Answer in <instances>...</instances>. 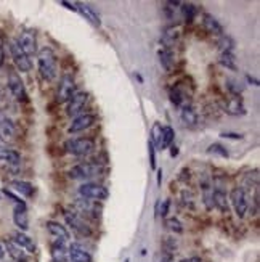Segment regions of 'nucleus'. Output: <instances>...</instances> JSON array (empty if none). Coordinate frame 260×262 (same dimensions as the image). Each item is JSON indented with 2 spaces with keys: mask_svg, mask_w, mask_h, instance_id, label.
I'll list each match as a JSON object with an SVG mask.
<instances>
[{
  "mask_svg": "<svg viewBox=\"0 0 260 262\" xmlns=\"http://www.w3.org/2000/svg\"><path fill=\"white\" fill-rule=\"evenodd\" d=\"M95 116L93 114H79V116H76L73 119V123H71L69 126V132L71 133H77V132H81V131H86L88 129V127H92L95 124Z\"/></svg>",
  "mask_w": 260,
  "mask_h": 262,
  "instance_id": "nucleus-13",
  "label": "nucleus"
},
{
  "mask_svg": "<svg viewBox=\"0 0 260 262\" xmlns=\"http://www.w3.org/2000/svg\"><path fill=\"white\" fill-rule=\"evenodd\" d=\"M50 256H51V262H68L69 254H68V246L64 245V241L56 240L51 243Z\"/></svg>",
  "mask_w": 260,
  "mask_h": 262,
  "instance_id": "nucleus-14",
  "label": "nucleus"
},
{
  "mask_svg": "<svg viewBox=\"0 0 260 262\" xmlns=\"http://www.w3.org/2000/svg\"><path fill=\"white\" fill-rule=\"evenodd\" d=\"M68 254H69L71 262H93L92 254H90L82 245H79V243H73V245L68 248Z\"/></svg>",
  "mask_w": 260,
  "mask_h": 262,
  "instance_id": "nucleus-12",
  "label": "nucleus"
},
{
  "mask_svg": "<svg viewBox=\"0 0 260 262\" xmlns=\"http://www.w3.org/2000/svg\"><path fill=\"white\" fill-rule=\"evenodd\" d=\"M6 87H8L10 93L18 101H28V92H26L24 82L15 69H8V74H6Z\"/></svg>",
  "mask_w": 260,
  "mask_h": 262,
  "instance_id": "nucleus-2",
  "label": "nucleus"
},
{
  "mask_svg": "<svg viewBox=\"0 0 260 262\" xmlns=\"http://www.w3.org/2000/svg\"><path fill=\"white\" fill-rule=\"evenodd\" d=\"M11 187L15 188L16 191H19L21 195L28 196V198L34 195V187H32L29 182H24V180H13V182H11Z\"/></svg>",
  "mask_w": 260,
  "mask_h": 262,
  "instance_id": "nucleus-32",
  "label": "nucleus"
},
{
  "mask_svg": "<svg viewBox=\"0 0 260 262\" xmlns=\"http://www.w3.org/2000/svg\"><path fill=\"white\" fill-rule=\"evenodd\" d=\"M3 256H5V249H3V246L0 245V261L3 259Z\"/></svg>",
  "mask_w": 260,
  "mask_h": 262,
  "instance_id": "nucleus-49",
  "label": "nucleus"
},
{
  "mask_svg": "<svg viewBox=\"0 0 260 262\" xmlns=\"http://www.w3.org/2000/svg\"><path fill=\"white\" fill-rule=\"evenodd\" d=\"M76 8H77V11H81L82 16L92 23L93 26H101L100 16L95 13V10L92 7H88V5H84V3H76Z\"/></svg>",
  "mask_w": 260,
  "mask_h": 262,
  "instance_id": "nucleus-26",
  "label": "nucleus"
},
{
  "mask_svg": "<svg viewBox=\"0 0 260 262\" xmlns=\"http://www.w3.org/2000/svg\"><path fill=\"white\" fill-rule=\"evenodd\" d=\"M169 97H171V101L178 108H183L186 106V93L181 90L178 86H175L171 88V92H169Z\"/></svg>",
  "mask_w": 260,
  "mask_h": 262,
  "instance_id": "nucleus-28",
  "label": "nucleus"
},
{
  "mask_svg": "<svg viewBox=\"0 0 260 262\" xmlns=\"http://www.w3.org/2000/svg\"><path fill=\"white\" fill-rule=\"evenodd\" d=\"M126 262H130V261H129V259H126Z\"/></svg>",
  "mask_w": 260,
  "mask_h": 262,
  "instance_id": "nucleus-52",
  "label": "nucleus"
},
{
  "mask_svg": "<svg viewBox=\"0 0 260 262\" xmlns=\"http://www.w3.org/2000/svg\"><path fill=\"white\" fill-rule=\"evenodd\" d=\"M222 137H225V138H243V135L241 133H233V132H225V133H222Z\"/></svg>",
  "mask_w": 260,
  "mask_h": 262,
  "instance_id": "nucleus-44",
  "label": "nucleus"
},
{
  "mask_svg": "<svg viewBox=\"0 0 260 262\" xmlns=\"http://www.w3.org/2000/svg\"><path fill=\"white\" fill-rule=\"evenodd\" d=\"M211 153V155H217V156H222V158H228V150L225 148V146L218 145V143H214L209 146V150H207Z\"/></svg>",
  "mask_w": 260,
  "mask_h": 262,
  "instance_id": "nucleus-35",
  "label": "nucleus"
},
{
  "mask_svg": "<svg viewBox=\"0 0 260 262\" xmlns=\"http://www.w3.org/2000/svg\"><path fill=\"white\" fill-rule=\"evenodd\" d=\"M76 93V81L71 74H63L60 82H58V87H56V100L58 103H66L71 98H73V95Z\"/></svg>",
  "mask_w": 260,
  "mask_h": 262,
  "instance_id": "nucleus-3",
  "label": "nucleus"
},
{
  "mask_svg": "<svg viewBox=\"0 0 260 262\" xmlns=\"http://www.w3.org/2000/svg\"><path fill=\"white\" fill-rule=\"evenodd\" d=\"M167 227L169 230H172L173 233H181L183 232V225H181V222L177 219V217H171V219H167Z\"/></svg>",
  "mask_w": 260,
  "mask_h": 262,
  "instance_id": "nucleus-36",
  "label": "nucleus"
},
{
  "mask_svg": "<svg viewBox=\"0 0 260 262\" xmlns=\"http://www.w3.org/2000/svg\"><path fill=\"white\" fill-rule=\"evenodd\" d=\"M175 138V132L172 127H162V135H161V142H159V150H166L172 145Z\"/></svg>",
  "mask_w": 260,
  "mask_h": 262,
  "instance_id": "nucleus-31",
  "label": "nucleus"
},
{
  "mask_svg": "<svg viewBox=\"0 0 260 262\" xmlns=\"http://www.w3.org/2000/svg\"><path fill=\"white\" fill-rule=\"evenodd\" d=\"M3 61H5V53H3V47H2V44H0V66L3 65Z\"/></svg>",
  "mask_w": 260,
  "mask_h": 262,
  "instance_id": "nucleus-47",
  "label": "nucleus"
},
{
  "mask_svg": "<svg viewBox=\"0 0 260 262\" xmlns=\"http://www.w3.org/2000/svg\"><path fill=\"white\" fill-rule=\"evenodd\" d=\"M3 245H5L3 249L10 254V258L15 262H28V253L19 248L18 245H15L11 240H5Z\"/></svg>",
  "mask_w": 260,
  "mask_h": 262,
  "instance_id": "nucleus-19",
  "label": "nucleus"
},
{
  "mask_svg": "<svg viewBox=\"0 0 260 262\" xmlns=\"http://www.w3.org/2000/svg\"><path fill=\"white\" fill-rule=\"evenodd\" d=\"M190 177H191V171L190 169H183V171H181V175H180L181 180L186 182V180H190Z\"/></svg>",
  "mask_w": 260,
  "mask_h": 262,
  "instance_id": "nucleus-43",
  "label": "nucleus"
},
{
  "mask_svg": "<svg viewBox=\"0 0 260 262\" xmlns=\"http://www.w3.org/2000/svg\"><path fill=\"white\" fill-rule=\"evenodd\" d=\"M87 101H88V93H86V92H76L73 95V98L69 100L68 114H69V116H79V113H82V110L86 108Z\"/></svg>",
  "mask_w": 260,
  "mask_h": 262,
  "instance_id": "nucleus-11",
  "label": "nucleus"
},
{
  "mask_svg": "<svg viewBox=\"0 0 260 262\" xmlns=\"http://www.w3.org/2000/svg\"><path fill=\"white\" fill-rule=\"evenodd\" d=\"M201 191H203V201L206 204L207 209L214 208V201H212V182L209 177H203L201 178Z\"/></svg>",
  "mask_w": 260,
  "mask_h": 262,
  "instance_id": "nucleus-24",
  "label": "nucleus"
},
{
  "mask_svg": "<svg viewBox=\"0 0 260 262\" xmlns=\"http://www.w3.org/2000/svg\"><path fill=\"white\" fill-rule=\"evenodd\" d=\"M103 172V168L98 163H82L74 166L69 171V175L73 178H93L96 175H100Z\"/></svg>",
  "mask_w": 260,
  "mask_h": 262,
  "instance_id": "nucleus-7",
  "label": "nucleus"
},
{
  "mask_svg": "<svg viewBox=\"0 0 260 262\" xmlns=\"http://www.w3.org/2000/svg\"><path fill=\"white\" fill-rule=\"evenodd\" d=\"M76 208L77 211H81L84 214H92V216H98L96 214V206L90 201V200H86V198H79V200L76 201Z\"/></svg>",
  "mask_w": 260,
  "mask_h": 262,
  "instance_id": "nucleus-30",
  "label": "nucleus"
},
{
  "mask_svg": "<svg viewBox=\"0 0 260 262\" xmlns=\"http://www.w3.org/2000/svg\"><path fill=\"white\" fill-rule=\"evenodd\" d=\"M177 155H178V148H177V146H172V150H171V156H172V158H175Z\"/></svg>",
  "mask_w": 260,
  "mask_h": 262,
  "instance_id": "nucleus-48",
  "label": "nucleus"
},
{
  "mask_svg": "<svg viewBox=\"0 0 260 262\" xmlns=\"http://www.w3.org/2000/svg\"><path fill=\"white\" fill-rule=\"evenodd\" d=\"M79 195L90 201H103V200H108L109 191L106 187H103V185H100V183L88 182V183H84L79 187Z\"/></svg>",
  "mask_w": 260,
  "mask_h": 262,
  "instance_id": "nucleus-4",
  "label": "nucleus"
},
{
  "mask_svg": "<svg viewBox=\"0 0 260 262\" xmlns=\"http://www.w3.org/2000/svg\"><path fill=\"white\" fill-rule=\"evenodd\" d=\"M15 135H16V127H15V124L11 123V121L6 118V116H3L2 119H0V138L2 140H13L15 138Z\"/></svg>",
  "mask_w": 260,
  "mask_h": 262,
  "instance_id": "nucleus-22",
  "label": "nucleus"
},
{
  "mask_svg": "<svg viewBox=\"0 0 260 262\" xmlns=\"http://www.w3.org/2000/svg\"><path fill=\"white\" fill-rule=\"evenodd\" d=\"M13 222L19 228V232H26L29 228V217L26 213V204H16L13 211Z\"/></svg>",
  "mask_w": 260,
  "mask_h": 262,
  "instance_id": "nucleus-15",
  "label": "nucleus"
},
{
  "mask_svg": "<svg viewBox=\"0 0 260 262\" xmlns=\"http://www.w3.org/2000/svg\"><path fill=\"white\" fill-rule=\"evenodd\" d=\"M180 11H181V15H183L185 20L190 23L194 20V16H196L198 13V7L194 3H181V7H180Z\"/></svg>",
  "mask_w": 260,
  "mask_h": 262,
  "instance_id": "nucleus-33",
  "label": "nucleus"
},
{
  "mask_svg": "<svg viewBox=\"0 0 260 262\" xmlns=\"http://www.w3.org/2000/svg\"><path fill=\"white\" fill-rule=\"evenodd\" d=\"M37 66L39 73L45 81H55L58 74V56L50 47H43L42 50H39L37 53Z\"/></svg>",
  "mask_w": 260,
  "mask_h": 262,
  "instance_id": "nucleus-1",
  "label": "nucleus"
},
{
  "mask_svg": "<svg viewBox=\"0 0 260 262\" xmlns=\"http://www.w3.org/2000/svg\"><path fill=\"white\" fill-rule=\"evenodd\" d=\"M47 230H48L50 235H53L55 238L60 240V241H68L71 238V235H69V232L66 230V227L61 225V223H58V222L48 220L47 222Z\"/></svg>",
  "mask_w": 260,
  "mask_h": 262,
  "instance_id": "nucleus-20",
  "label": "nucleus"
},
{
  "mask_svg": "<svg viewBox=\"0 0 260 262\" xmlns=\"http://www.w3.org/2000/svg\"><path fill=\"white\" fill-rule=\"evenodd\" d=\"M180 262H203V259L199 258V256H193V258H186V259H181Z\"/></svg>",
  "mask_w": 260,
  "mask_h": 262,
  "instance_id": "nucleus-46",
  "label": "nucleus"
},
{
  "mask_svg": "<svg viewBox=\"0 0 260 262\" xmlns=\"http://www.w3.org/2000/svg\"><path fill=\"white\" fill-rule=\"evenodd\" d=\"M169 208H171V200H166L164 203H162V206H161V211H159V214H161V217H167V214H169Z\"/></svg>",
  "mask_w": 260,
  "mask_h": 262,
  "instance_id": "nucleus-40",
  "label": "nucleus"
},
{
  "mask_svg": "<svg viewBox=\"0 0 260 262\" xmlns=\"http://www.w3.org/2000/svg\"><path fill=\"white\" fill-rule=\"evenodd\" d=\"M248 81L252 82V84H254V86H259V81H257V79H252L251 76H248Z\"/></svg>",
  "mask_w": 260,
  "mask_h": 262,
  "instance_id": "nucleus-50",
  "label": "nucleus"
},
{
  "mask_svg": "<svg viewBox=\"0 0 260 262\" xmlns=\"http://www.w3.org/2000/svg\"><path fill=\"white\" fill-rule=\"evenodd\" d=\"M228 201L231 203V206H233V209H235V213L239 219H243V217L248 214L249 203H248V196H246V191L243 187L233 188L230 196H228Z\"/></svg>",
  "mask_w": 260,
  "mask_h": 262,
  "instance_id": "nucleus-5",
  "label": "nucleus"
},
{
  "mask_svg": "<svg viewBox=\"0 0 260 262\" xmlns=\"http://www.w3.org/2000/svg\"><path fill=\"white\" fill-rule=\"evenodd\" d=\"M3 98V87H2V84H0V100Z\"/></svg>",
  "mask_w": 260,
  "mask_h": 262,
  "instance_id": "nucleus-51",
  "label": "nucleus"
},
{
  "mask_svg": "<svg viewBox=\"0 0 260 262\" xmlns=\"http://www.w3.org/2000/svg\"><path fill=\"white\" fill-rule=\"evenodd\" d=\"M148 151H149V164H151V169L156 171V148L151 142H148Z\"/></svg>",
  "mask_w": 260,
  "mask_h": 262,
  "instance_id": "nucleus-39",
  "label": "nucleus"
},
{
  "mask_svg": "<svg viewBox=\"0 0 260 262\" xmlns=\"http://www.w3.org/2000/svg\"><path fill=\"white\" fill-rule=\"evenodd\" d=\"M161 135H162V126L161 123H154L151 127V137H149V142L154 145V148H159Z\"/></svg>",
  "mask_w": 260,
  "mask_h": 262,
  "instance_id": "nucleus-34",
  "label": "nucleus"
},
{
  "mask_svg": "<svg viewBox=\"0 0 260 262\" xmlns=\"http://www.w3.org/2000/svg\"><path fill=\"white\" fill-rule=\"evenodd\" d=\"M3 195H6L8 198H11V200L15 201L16 204H24V201H23V200H19V198H18L16 195H13L10 190H6V188H5V190H3Z\"/></svg>",
  "mask_w": 260,
  "mask_h": 262,
  "instance_id": "nucleus-41",
  "label": "nucleus"
},
{
  "mask_svg": "<svg viewBox=\"0 0 260 262\" xmlns=\"http://www.w3.org/2000/svg\"><path fill=\"white\" fill-rule=\"evenodd\" d=\"M183 201H185L186 204H193V201H194V196H193L191 191H188V190H185V191H183Z\"/></svg>",
  "mask_w": 260,
  "mask_h": 262,
  "instance_id": "nucleus-42",
  "label": "nucleus"
},
{
  "mask_svg": "<svg viewBox=\"0 0 260 262\" xmlns=\"http://www.w3.org/2000/svg\"><path fill=\"white\" fill-rule=\"evenodd\" d=\"M64 148L74 156H86L93 151L95 143L92 138H71L64 143Z\"/></svg>",
  "mask_w": 260,
  "mask_h": 262,
  "instance_id": "nucleus-6",
  "label": "nucleus"
},
{
  "mask_svg": "<svg viewBox=\"0 0 260 262\" xmlns=\"http://www.w3.org/2000/svg\"><path fill=\"white\" fill-rule=\"evenodd\" d=\"M178 39H180V29L177 26H171L164 29V33L161 36V44L164 45V48L172 50V47L178 42Z\"/></svg>",
  "mask_w": 260,
  "mask_h": 262,
  "instance_id": "nucleus-17",
  "label": "nucleus"
},
{
  "mask_svg": "<svg viewBox=\"0 0 260 262\" xmlns=\"http://www.w3.org/2000/svg\"><path fill=\"white\" fill-rule=\"evenodd\" d=\"M11 241L18 245L21 249H24L26 253H36V243L32 241L29 235H26L24 232H15L11 235Z\"/></svg>",
  "mask_w": 260,
  "mask_h": 262,
  "instance_id": "nucleus-16",
  "label": "nucleus"
},
{
  "mask_svg": "<svg viewBox=\"0 0 260 262\" xmlns=\"http://www.w3.org/2000/svg\"><path fill=\"white\" fill-rule=\"evenodd\" d=\"M220 65L223 68L230 69V71H238V65H236V58H235V53L233 52H223L220 55Z\"/></svg>",
  "mask_w": 260,
  "mask_h": 262,
  "instance_id": "nucleus-29",
  "label": "nucleus"
},
{
  "mask_svg": "<svg viewBox=\"0 0 260 262\" xmlns=\"http://www.w3.org/2000/svg\"><path fill=\"white\" fill-rule=\"evenodd\" d=\"M61 5H64L68 10H73V11H77V8H76V3H71V2H66V0H61L60 2Z\"/></svg>",
  "mask_w": 260,
  "mask_h": 262,
  "instance_id": "nucleus-45",
  "label": "nucleus"
},
{
  "mask_svg": "<svg viewBox=\"0 0 260 262\" xmlns=\"http://www.w3.org/2000/svg\"><path fill=\"white\" fill-rule=\"evenodd\" d=\"M64 219H66L68 225L82 236H90L92 235V228L87 225V222L82 219L79 214L73 213V211H66L64 213Z\"/></svg>",
  "mask_w": 260,
  "mask_h": 262,
  "instance_id": "nucleus-10",
  "label": "nucleus"
},
{
  "mask_svg": "<svg viewBox=\"0 0 260 262\" xmlns=\"http://www.w3.org/2000/svg\"><path fill=\"white\" fill-rule=\"evenodd\" d=\"M225 111L231 114V116H239V114L246 113V108H244V103H243V98L238 97V95H231V97L226 100L225 103Z\"/></svg>",
  "mask_w": 260,
  "mask_h": 262,
  "instance_id": "nucleus-18",
  "label": "nucleus"
},
{
  "mask_svg": "<svg viewBox=\"0 0 260 262\" xmlns=\"http://www.w3.org/2000/svg\"><path fill=\"white\" fill-rule=\"evenodd\" d=\"M0 163L5 166H18L21 163V155L11 148H0Z\"/></svg>",
  "mask_w": 260,
  "mask_h": 262,
  "instance_id": "nucleus-21",
  "label": "nucleus"
},
{
  "mask_svg": "<svg viewBox=\"0 0 260 262\" xmlns=\"http://www.w3.org/2000/svg\"><path fill=\"white\" fill-rule=\"evenodd\" d=\"M180 116H181V121H183L188 127H196L198 123H199V116H198L196 110H194V108L190 106V105H186V106L181 108Z\"/></svg>",
  "mask_w": 260,
  "mask_h": 262,
  "instance_id": "nucleus-25",
  "label": "nucleus"
},
{
  "mask_svg": "<svg viewBox=\"0 0 260 262\" xmlns=\"http://www.w3.org/2000/svg\"><path fill=\"white\" fill-rule=\"evenodd\" d=\"M226 87H228V90H230L231 95H238V97H239V93L243 92V87L239 86L236 81L228 79V81H226Z\"/></svg>",
  "mask_w": 260,
  "mask_h": 262,
  "instance_id": "nucleus-37",
  "label": "nucleus"
},
{
  "mask_svg": "<svg viewBox=\"0 0 260 262\" xmlns=\"http://www.w3.org/2000/svg\"><path fill=\"white\" fill-rule=\"evenodd\" d=\"M16 42L28 56H32V55L37 53V37H36V33L32 29H24L23 33L19 34Z\"/></svg>",
  "mask_w": 260,
  "mask_h": 262,
  "instance_id": "nucleus-9",
  "label": "nucleus"
},
{
  "mask_svg": "<svg viewBox=\"0 0 260 262\" xmlns=\"http://www.w3.org/2000/svg\"><path fill=\"white\" fill-rule=\"evenodd\" d=\"M220 48H222V53L223 52H233V47H235V42H233L230 37H225L222 36V42H220Z\"/></svg>",
  "mask_w": 260,
  "mask_h": 262,
  "instance_id": "nucleus-38",
  "label": "nucleus"
},
{
  "mask_svg": "<svg viewBox=\"0 0 260 262\" xmlns=\"http://www.w3.org/2000/svg\"><path fill=\"white\" fill-rule=\"evenodd\" d=\"M10 52H11L13 63H15V66L19 69V71H21V73H29L31 68H32L31 58L23 52L21 47L18 45L16 41H11L10 42Z\"/></svg>",
  "mask_w": 260,
  "mask_h": 262,
  "instance_id": "nucleus-8",
  "label": "nucleus"
},
{
  "mask_svg": "<svg viewBox=\"0 0 260 262\" xmlns=\"http://www.w3.org/2000/svg\"><path fill=\"white\" fill-rule=\"evenodd\" d=\"M158 56H159V61H161L162 68H164L167 73H172L173 68H175V58H173L172 50L161 48L158 52Z\"/></svg>",
  "mask_w": 260,
  "mask_h": 262,
  "instance_id": "nucleus-27",
  "label": "nucleus"
},
{
  "mask_svg": "<svg viewBox=\"0 0 260 262\" xmlns=\"http://www.w3.org/2000/svg\"><path fill=\"white\" fill-rule=\"evenodd\" d=\"M203 24H204V28H206L207 33L216 34V36H223V26L211 13H204L203 15Z\"/></svg>",
  "mask_w": 260,
  "mask_h": 262,
  "instance_id": "nucleus-23",
  "label": "nucleus"
}]
</instances>
